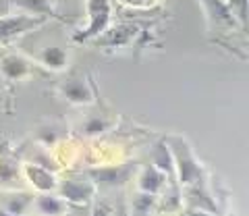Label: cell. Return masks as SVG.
<instances>
[{
    "mask_svg": "<svg viewBox=\"0 0 249 216\" xmlns=\"http://www.w3.org/2000/svg\"><path fill=\"white\" fill-rule=\"evenodd\" d=\"M25 175L27 179L31 181V185L37 189V191H52L56 189V177H54L48 168L44 166H37V164H25Z\"/></svg>",
    "mask_w": 249,
    "mask_h": 216,
    "instance_id": "obj_8",
    "label": "cell"
},
{
    "mask_svg": "<svg viewBox=\"0 0 249 216\" xmlns=\"http://www.w3.org/2000/svg\"><path fill=\"white\" fill-rule=\"evenodd\" d=\"M36 208L42 214H62L67 212V204L60 196H52L48 191H42V196L36 198Z\"/></svg>",
    "mask_w": 249,
    "mask_h": 216,
    "instance_id": "obj_12",
    "label": "cell"
},
{
    "mask_svg": "<svg viewBox=\"0 0 249 216\" xmlns=\"http://www.w3.org/2000/svg\"><path fill=\"white\" fill-rule=\"evenodd\" d=\"M58 91L60 96L69 100L71 104H93V90L89 88V83L83 77H69V79L58 83Z\"/></svg>",
    "mask_w": 249,
    "mask_h": 216,
    "instance_id": "obj_4",
    "label": "cell"
},
{
    "mask_svg": "<svg viewBox=\"0 0 249 216\" xmlns=\"http://www.w3.org/2000/svg\"><path fill=\"white\" fill-rule=\"evenodd\" d=\"M229 6V11L232 13V17H235L241 27L247 25V0H224Z\"/></svg>",
    "mask_w": 249,
    "mask_h": 216,
    "instance_id": "obj_18",
    "label": "cell"
},
{
    "mask_svg": "<svg viewBox=\"0 0 249 216\" xmlns=\"http://www.w3.org/2000/svg\"><path fill=\"white\" fill-rule=\"evenodd\" d=\"M204 4H206V11H208V15H210V19L212 21L235 27L237 19L232 17V13L229 11V6H227L224 0H204Z\"/></svg>",
    "mask_w": 249,
    "mask_h": 216,
    "instance_id": "obj_11",
    "label": "cell"
},
{
    "mask_svg": "<svg viewBox=\"0 0 249 216\" xmlns=\"http://www.w3.org/2000/svg\"><path fill=\"white\" fill-rule=\"evenodd\" d=\"M58 187V196L67 202L73 204H85L91 202L93 194H96V185L93 183H81V181H65L56 185Z\"/></svg>",
    "mask_w": 249,
    "mask_h": 216,
    "instance_id": "obj_5",
    "label": "cell"
},
{
    "mask_svg": "<svg viewBox=\"0 0 249 216\" xmlns=\"http://www.w3.org/2000/svg\"><path fill=\"white\" fill-rule=\"evenodd\" d=\"M31 202H34V199H31V196H27V194H13L4 199L2 210L9 212V214H23L29 208Z\"/></svg>",
    "mask_w": 249,
    "mask_h": 216,
    "instance_id": "obj_15",
    "label": "cell"
},
{
    "mask_svg": "<svg viewBox=\"0 0 249 216\" xmlns=\"http://www.w3.org/2000/svg\"><path fill=\"white\" fill-rule=\"evenodd\" d=\"M19 177L17 162L11 160L9 156H0V185H9Z\"/></svg>",
    "mask_w": 249,
    "mask_h": 216,
    "instance_id": "obj_16",
    "label": "cell"
},
{
    "mask_svg": "<svg viewBox=\"0 0 249 216\" xmlns=\"http://www.w3.org/2000/svg\"><path fill=\"white\" fill-rule=\"evenodd\" d=\"M123 4H131V6H143L145 0H121Z\"/></svg>",
    "mask_w": 249,
    "mask_h": 216,
    "instance_id": "obj_21",
    "label": "cell"
},
{
    "mask_svg": "<svg viewBox=\"0 0 249 216\" xmlns=\"http://www.w3.org/2000/svg\"><path fill=\"white\" fill-rule=\"evenodd\" d=\"M9 9H11V2H9V0H0V17L9 13Z\"/></svg>",
    "mask_w": 249,
    "mask_h": 216,
    "instance_id": "obj_20",
    "label": "cell"
},
{
    "mask_svg": "<svg viewBox=\"0 0 249 216\" xmlns=\"http://www.w3.org/2000/svg\"><path fill=\"white\" fill-rule=\"evenodd\" d=\"M154 204H156V194H147V191H142V189H139V194L133 198V210L139 214L150 212Z\"/></svg>",
    "mask_w": 249,
    "mask_h": 216,
    "instance_id": "obj_17",
    "label": "cell"
},
{
    "mask_svg": "<svg viewBox=\"0 0 249 216\" xmlns=\"http://www.w3.org/2000/svg\"><path fill=\"white\" fill-rule=\"evenodd\" d=\"M164 181H166V175L160 171L158 166H145L142 168L139 173V179H137V185L142 191H147V194H158L164 187Z\"/></svg>",
    "mask_w": 249,
    "mask_h": 216,
    "instance_id": "obj_9",
    "label": "cell"
},
{
    "mask_svg": "<svg viewBox=\"0 0 249 216\" xmlns=\"http://www.w3.org/2000/svg\"><path fill=\"white\" fill-rule=\"evenodd\" d=\"M152 158H154V166H158L162 173L166 177H170L175 173V160H173V154H170L168 144L162 140L154 145V152H152Z\"/></svg>",
    "mask_w": 249,
    "mask_h": 216,
    "instance_id": "obj_10",
    "label": "cell"
},
{
    "mask_svg": "<svg viewBox=\"0 0 249 216\" xmlns=\"http://www.w3.org/2000/svg\"><path fill=\"white\" fill-rule=\"evenodd\" d=\"M0 73L11 81H23L34 73V69H31L29 60L19 56V54H9L0 60Z\"/></svg>",
    "mask_w": 249,
    "mask_h": 216,
    "instance_id": "obj_6",
    "label": "cell"
},
{
    "mask_svg": "<svg viewBox=\"0 0 249 216\" xmlns=\"http://www.w3.org/2000/svg\"><path fill=\"white\" fill-rule=\"evenodd\" d=\"M46 19L48 17H42V15H2L0 17V44L4 42H11L15 37H19L27 32H34V29L42 27Z\"/></svg>",
    "mask_w": 249,
    "mask_h": 216,
    "instance_id": "obj_2",
    "label": "cell"
},
{
    "mask_svg": "<svg viewBox=\"0 0 249 216\" xmlns=\"http://www.w3.org/2000/svg\"><path fill=\"white\" fill-rule=\"evenodd\" d=\"M98 185H123L131 177V166H102L89 173Z\"/></svg>",
    "mask_w": 249,
    "mask_h": 216,
    "instance_id": "obj_7",
    "label": "cell"
},
{
    "mask_svg": "<svg viewBox=\"0 0 249 216\" xmlns=\"http://www.w3.org/2000/svg\"><path fill=\"white\" fill-rule=\"evenodd\" d=\"M106 127H108V121H104L102 117H89L88 121H85L83 131L88 135H98V133H104Z\"/></svg>",
    "mask_w": 249,
    "mask_h": 216,
    "instance_id": "obj_19",
    "label": "cell"
},
{
    "mask_svg": "<svg viewBox=\"0 0 249 216\" xmlns=\"http://www.w3.org/2000/svg\"><path fill=\"white\" fill-rule=\"evenodd\" d=\"M9 2L25 9L29 15H42V17L54 15V0H9Z\"/></svg>",
    "mask_w": 249,
    "mask_h": 216,
    "instance_id": "obj_14",
    "label": "cell"
},
{
    "mask_svg": "<svg viewBox=\"0 0 249 216\" xmlns=\"http://www.w3.org/2000/svg\"><path fill=\"white\" fill-rule=\"evenodd\" d=\"M40 63L48 69H54V71H60L67 67V52L60 46H48L40 54Z\"/></svg>",
    "mask_w": 249,
    "mask_h": 216,
    "instance_id": "obj_13",
    "label": "cell"
},
{
    "mask_svg": "<svg viewBox=\"0 0 249 216\" xmlns=\"http://www.w3.org/2000/svg\"><path fill=\"white\" fill-rule=\"evenodd\" d=\"M88 15L89 25L73 37L75 42H85L104 34L108 21H110V0H88Z\"/></svg>",
    "mask_w": 249,
    "mask_h": 216,
    "instance_id": "obj_3",
    "label": "cell"
},
{
    "mask_svg": "<svg viewBox=\"0 0 249 216\" xmlns=\"http://www.w3.org/2000/svg\"><path fill=\"white\" fill-rule=\"evenodd\" d=\"M164 142L168 144L170 154H173L175 173L178 175V181L185 183V185L197 183L199 177H201V166H199V162L196 160V156H193L191 145L178 135H170V137H166Z\"/></svg>",
    "mask_w": 249,
    "mask_h": 216,
    "instance_id": "obj_1",
    "label": "cell"
}]
</instances>
